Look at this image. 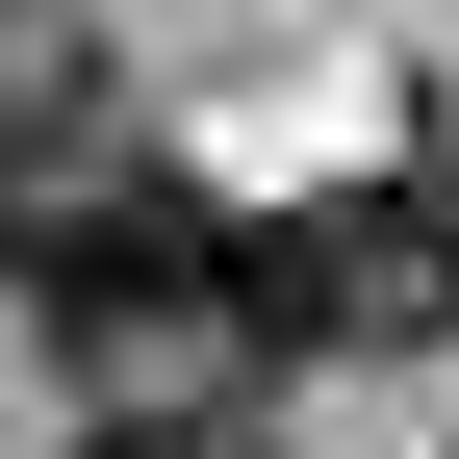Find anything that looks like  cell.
Wrapping results in <instances>:
<instances>
[{
  "label": "cell",
  "instance_id": "1",
  "mask_svg": "<svg viewBox=\"0 0 459 459\" xmlns=\"http://www.w3.org/2000/svg\"><path fill=\"white\" fill-rule=\"evenodd\" d=\"M459 307V204H281V230H230V332L255 358H332V332H434Z\"/></svg>",
  "mask_w": 459,
  "mask_h": 459
},
{
  "label": "cell",
  "instance_id": "3",
  "mask_svg": "<svg viewBox=\"0 0 459 459\" xmlns=\"http://www.w3.org/2000/svg\"><path fill=\"white\" fill-rule=\"evenodd\" d=\"M77 459H255V383H128Z\"/></svg>",
  "mask_w": 459,
  "mask_h": 459
},
{
  "label": "cell",
  "instance_id": "2",
  "mask_svg": "<svg viewBox=\"0 0 459 459\" xmlns=\"http://www.w3.org/2000/svg\"><path fill=\"white\" fill-rule=\"evenodd\" d=\"M102 179H128V102H102L77 51H51V77L0 102V281H51V230H77Z\"/></svg>",
  "mask_w": 459,
  "mask_h": 459
}]
</instances>
